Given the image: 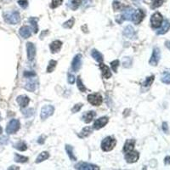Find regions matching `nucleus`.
Segmentation results:
<instances>
[{"mask_svg":"<svg viewBox=\"0 0 170 170\" xmlns=\"http://www.w3.org/2000/svg\"><path fill=\"white\" fill-rule=\"evenodd\" d=\"M34 114V110L33 109H32V108H30V109H27L26 111H23V115L26 117V118H31L32 116H33Z\"/></svg>","mask_w":170,"mask_h":170,"instance_id":"40","label":"nucleus"},{"mask_svg":"<svg viewBox=\"0 0 170 170\" xmlns=\"http://www.w3.org/2000/svg\"><path fill=\"white\" fill-rule=\"evenodd\" d=\"M163 21V15H161L159 12H156L151 17V24H152V27L154 28H159L162 26Z\"/></svg>","mask_w":170,"mask_h":170,"instance_id":"4","label":"nucleus"},{"mask_svg":"<svg viewBox=\"0 0 170 170\" xmlns=\"http://www.w3.org/2000/svg\"><path fill=\"white\" fill-rule=\"evenodd\" d=\"M133 2H134L135 4H140V3L142 2V0H133Z\"/></svg>","mask_w":170,"mask_h":170,"instance_id":"51","label":"nucleus"},{"mask_svg":"<svg viewBox=\"0 0 170 170\" xmlns=\"http://www.w3.org/2000/svg\"><path fill=\"white\" fill-rule=\"evenodd\" d=\"M145 17V13L142 10H134L133 14V16H132V21H133L134 24L136 25H139L140 23L143 21V19Z\"/></svg>","mask_w":170,"mask_h":170,"instance_id":"9","label":"nucleus"},{"mask_svg":"<svg viewBox=\"0 0 170 170\" xmlns=\"http://www.w3.org/2000/svg\"><path fill=\"white\" fill-rule=\"evenodd\" d=\"M20 129V122L17 119H12L10 122L8 123L6 128V133L8 134H13L15 133Z\"/></svg>","mask_w":170,"mask_h":170,"instance_id":"3","label":"nucleus"},{"mask_svg":"<svg viewBox=\"0 0 170 170\" xmlns=\"http://www.w3.org/2000/svg\"><path fill=\"white\" fill-rule=\"evenodd\" d=\"M4 19L5 22L11 25L18 24L21 21L20 14L17 11H7L4 13Z\"/></svg>","mask_w":170,"mask_h":170,"instance_id":"1","label":"nucleus"},{"mask_svg":"<svg viewBox=\"0 0 170 170\" xmlns=\"http://www.w3.org/2000/svg\"><path fill=\"white\" fill-rule=\"evenodd\" d=\"M61 45H62V43L59 40L54 41L50 44V50H51L52 53H56L58 52L61 48Z\"/></svg>","mask_w":170,"mask_h":170,"instance_id":"23","label":"nucleus"},{"mask_svg":"<svg viewBox=\"0 0 170 170\" xmlns=\"http://www.w3.org/2000/svg\"><path fill=\"white\" fill-rule=\"evenodd\" d=\"M56 65H57V61L56 60H52L49 61L48 65V68H47V72H52L53 71L55 70V68H56Z\"/></svg>","mask_w":170,"mask_h":170,"instance_id":"32","label":"nucleus"},{"mask_svg":"<svg viewBox=\"0 0 170 170\" xmlns=\"http://www.w3.org/2000/svg\"><path fill=\"white\" fill-rule=\"evenodd\" d=\"M37 81L36 79H32L26 83V84L25 85V89L27 90V91H30V92H34L36 89H37Z\"/></svg>","mask_w":170,"mask_h":170,"instance_id":"15","label":"nucleus"},{"mask_svg":"<svg viewBox=\"0 0 170 170\" xmlns=\"http://www.w3.org/2000/svg\"><path fill=\"white\" fill-rule=\"evenodd\" d=\"M160 58H161V51L158 48H155L153 49V52H152V56L150 59V65L152 66H156L158 64L159 60H160Z\"/></svg>","mask_w":170,"mask_h":170,"instance_id":"8","label":"nucleus"},{"mask_svg":"<svg viewBox=\"0 0 170 170\" xmlns=\"http://www.w3.org/2000/svg\"><path fill=\"white\" fill-rule=\"evenodd\" d=\"M122 65L124 67L129 68L132 65V59L130 57H124L122 60Z\"/></svg>","mask_w":170,"mask_h":170,"instance_id":"34","label":"nucleus"},{"mask_svg":"<svg viewBox=\"0 0 170 170\" xmlns=\"http://www.w3.org/2000/svg\"><path fill=\"white\" fill-rule=\"evenodd\" d=\"M29 22L32 26V28L33 30V32L35 33H37L38 31V26H37V18L35 17H31L29 19Z\"/></svg>","mask_w":170,"mask_h":170,"instance_id":"27","label":"nucleus"},{"mask_svg":"<svg viewBox=\"0 0 170 170\" xmlns=\"http://www.w3.org/2000/svg\"><path fill=\"white\" fill-rule=\"evenodd\" d=\"M8 142H9V138H8V137H0V145H6Z\"/></svg>","mask_w":170,"mask_h":170,"instance_id":"45","label":"nucleus"},{"mask_svg":"<svg viewBox=\"0 0 170 170\" xmlns=\"http://www.w3.org/2000/svg\"><path fill=\"white\" fill-rule=\"evenodd\" d=\"M75 168L76 169H80V170H99L100 168L96 165H94V164H90L88 163H78L75 165Z\"/></svg>","mask_w":170,"mask_h":170,"instance_id":"7","label":"nucleus"},{"mask_svg":"<svg viewBox=\"0 0 170 170\" xmlns=\"http://www.w3.org/2000/svg\"><path fill=\"white\" fill-rule=\"evenodd\" d=\"M161 28L157 31V33H156L158 34V35H163V34H165L166 33L168 32V30L170 29V22L168 21H164L163 23L162 24V26H160Z\"/></svg>","mask_w":170,"mask_h":170,"instance_id":"19","label":"nucleus"},{"mask_svg":"<svg viewBox=\"0 0 170 170\" xmlns=\"http://www.w3.org/2000/svg\"><path fill=\"white\" fill-rule=\"evenodd\" d=\"M26 50H27V58L29 60L34 59L36 55V47L33 43L26 44Z\"/></svg>","mask_w":170,"mask_h":170,"instance_id":"12","label":"nucleus"},{"mask_svg":"<svg viewBox=\"0 0 170 170\" xmlns=\"http://www.w3.org/2000/svg\"><path fill=\"white\" fill-rule=\"evenodd\" d=\"M48 157H49V154H48V152H41L40 154L38 155V156L37 157V159H36V163H42V162H44V160L48 159Z\"/></svg>","mask_w":170,"mask_h":170,"instance_id":"25","label":"nucleus"},{"mask_svg":"<svg viewBox=\"0 0 170 170\" xmlns=\"http://www.w3.org/2000/svg\"><path fill=\"white\" fill-rule=\"evenodd\" d=\"M163 2H164V0H154L152 3V9H156V8L160 7V6H162Z\"/></svg>","mask_w":170,"mask_h":170,"instance_id":"39","label":"nucleus"},{"mask_svg":"<svg viewBox=\"0 0 170 170\" xmlns=\"http://www.w3.org/2000/svg\"><path fill=\"white\" fill-rule=\"evenodd\" d=\"M74 22H75V19L71 18L70 20H68L67 21L63 24V27L64 28H71L74 25Z\"/></svg>","mask_w":170,"mask_h":170,"instance_id":"35","label":"nucleus"},{"mask_svg":"<svg viewBox=\"0 0 170 170\" xmlns=\"http://www.w3.org/2000/svg\"><path fill=\"white\" fill-rule=\"evenodd\" d=\"M166 46L170 49V42H166Z\"/></svg>","mask_w":170,"mask_h":170,"instance_id":"52","label":"nucleus"},{"mask_svg":"<svg viewBox=\"0 0 170 170\" xmlns=\"http://www.w3.org/2000/svg\"><path fill=\"white\" fill-rule=\"evenodd\" d=\"M17 3L22 9H26L28 6V1L27 0H18Z\"/></svg>","mask_w":170,"mask_h":170,"instance_id":"43","label":"nucleus"},{"mask_svg":"<svg viewBox=\"0 0 170 170\" xmlns=\"http://www.w3.org/2000/svg\"><path fill=\"white\" fill-rule=\"evenodd\" d=\"M100 68L101 71H102V76H103L104 78H106V79H108V78H110L111 77V72L110 69H109V67L106 66V65H105L103 63L100 62Z\"/></svg>","mask_w":170,"mask_h":170,"instance_id":"17","label":"nucleus"},{"mask_svg":"<svg viewBox=\"0 0 170 170\" xmlns=\"http://www.w3.org/2000/svg\"><path fill=\"white\" fill-rule=\"evenodd\" d=\"M108 122V118L106 117H103L97 119L96 121L94 123V129H100L101 128H103L106 125V123Z\"/></svg>","mask_w":170,"mask_h":170,"instance_id":"13","label":"nucleus"},{"mask_svg":"<svg viewBox=\"0 0 170 170\" xmlns=\"http://www.w3.org/2000/svg\"><path fill=\"white\" fill-rule=\"evenodd\" d=\"M17 103L19 104V106L21 108H25L28 106V104L30 102V99L26 95H20L17 97L16 99Z\"/></svg>","mask_w":170,"mask_h":170,"instance_id":"14","label":"nucleus"},{"mask_svg":"<svg viewBox=\"0 0 170 170\" xmlns=\"http://www.w3.org/2000/svg\"><path fill=\"white\" fill-rule=\"evenodd\" d=\"M54 111H55V108L52 106H49V105H47V106H44V107L42 108L41 110V119L42 120H45L48 118H49L51 115H53L54 113Z\"/></svg>","mask_w":170,"mask_h":170,"instance_id":"6","label":"nucleus"},{"mask_svg":"<svg viewBox=\"0 0 170 170\" xmlns=\"http://www.w3.org/2000/svg\"><path fill=\"white\" fill-rule=\"evenodd\" d=\"M116 145V140L112 137L109 136L105 138L101 142V149L104 152H110Z\"/></svg>","mask_w":170,"mask_h":170,"instance_id":"2","label":"nucleus"},{"mask_svg":"<svg viewBox=\"0 0 170 170\" xmlns=\"http://www.w3.org/2000/svg\"><path fill=\"white\" fill-rule=\"evenodd\" d=\"M91 56L98 62H102L103 61V56L100 54V52L97 51L96 49H93L92 52H91Z\"/></svg>","mask_w":170,"mask_h":170,"instance_id":"24","label":"nucleus"},{"mask_svg":"<svg viewBox=\"0 0 170 170\" xmlns=\"http://www.w3.org/2000/svg\"><path fill=\"white\" fill-rule=\"evenodd\" d=\"M2 132H3V129H2L1 126H0V133H2Z\"/></svg>","mask_w":170,"mask_h":170,"instance_id":"53","label":"nucleus"},{"mask_svg":"<svg viewBox=\"0 0 170 170\" xmlns=\"http://www.w3.org/2000/svg\"><path fill=\"white\" fill-rule=\"evenodd\" d=\"M44 139H45V136H44V135H42V136L38 139V141H37V142L39 143V144H44V142L45 140H44Z\"/></svg>","mask_w":170,"mask_h":170,"instance_id":"49","label":"nucleus"},{"mask_svg":"<svg viewBox=\"0 0 170 170\" xmlns=\"http://www.w3.org/2000/svg\"><path fill=\"white\" fill-rule=\"evenodd\" d=\"M0 120H1V116H0Z\"/></svg>","mask_w":170,"mask_h":170,"instance_id":"54","label":"nucleus"},{"mask_svg":"<svg viewBox=\"0 0 170 170\" xmlns=\"http://www.w3.org/2000/svg\"><path fill=\"white\" fill-rule=\"evenodd\" d=\"M133 12H134V10L132 9V8H128L122 11V20H127V21H131L132 20V16H133Z\"/></svg>","mask_w":170,"mask_h":170,"instance_id":"18","label":"nucleus"},{"mask_svg":"<svg viewBox=\"0 0 170 170\" xmlns=\"http://www.w3.org/2000/svg\"><path fill=\"white\" fill-rule=\"evenodd\" d=\"M82 0H71L69 4V7L72 10H78V8L80 6Z\"/></svg>","mask_w":170,"mask_h":170,"instance_id":"30","label":"nucleus"},{"mask_svg":"<svg viewBox=\"0 0 170 170\" xmlns=\"http://www.w3.org/2000/svg\"><path fill=\"white\" fill-rule=\"evenodd\" d=\"M123 35L125 36L126 37L128 38H130V39H133V37H135V31L133 28V26H128L127 27L124 28L123 30Z\"/></svg>","mask_w":170,"mask_h":170,"instance_id":"16","label":"nucleus"},{"mask_svg":"<svg viewBox=\"0 0 170 170\" xmlns=\"http://www.w3.org/2000/svg\"><path fill=\"white\" fill-rule=\"evenodd\" d=\"M82 106H83V104H77V105L74 106V107L71 109V111H72L73 113H76V112H78V111H79L81 110Z\"/></svg>","mask_w":170,"mask_h":170,"instance_id":"44","label":"nucleus"},{"mask_svg":"<svg viewBox=\"0 0 170 170\" xmlns=\"http://www.w3.org/2000/svg\"><path fill=\"white\" fill-rule=\"evenodd\" d=\"M20 35L23 37V38H28V37H31L32 35V32H31V29H30L29 26H22L21 29H20Z\"/></svg>","mask_w":170,"mask_h":170,"instance_id":"20","label":"nucleus"},{"mask_svg":"<svg viewBox=\"0 0 170 170\" xmlns=\"http://www.w3.org/2000/svg\"><path fill=\"white\" fill-rule=\"evenodd\" d=\"M82 65V55L81 54H78L77 56L74 57L72 63H71V69L73 70V71L77 72L79 71L80 67Z\"/></svg>","mask_w":170,"mask_h":170,"instance_id":"11","label":"nucleus"},{"mask_svg":"<svg viewBox=\"0 0 170 170\" xmlns=\"http://www.w3.org/2000/svg\"><path fill=\"white\" fill-rule=\"evenodd\" d=\"M92 133V128L90 127H86L83 129L82 130L81 133H79V137L80 138H85V137L89 136L90 133Z\"/></svg>","mask_w":170,"mask_h":170,"instance_id":"29","label":"nucleus"},{"mask_svg":"<svg viewBox=\"0 0 170 170\" xmlns=\"http://www.w3.org/2000/svg\"><path fill=\"white\" fill-rule=\"evenodd\" d=\"M154 78H155L154 76H151V77L146 78L145 81L143 83V86H144V87H149V86H151V85L152 84L153 81H154Z\"/></svg>","mask_w":170,"mask_h":170,"instance_id":"37","label":"nucleus"},{"mask_svg":"<svg viewBox=\"0 0 170 170\" xmlns=\"http://www.w3.org/2000/svg\"><path fill=\"white\" fill-rule=\"evenodd\" d=\"M24 76L26 78H32V77H35L36 73L34 71H25L24 72Z\"/></svg>","mask_w":170,"mask_h":170,"instance_id":"46","label":"nucleus"},{"mask_svg":"<svg viewBox=\"0 0 170 170\" xmlns=\"http://www.w3.org/2000/svg\"><path fill=\"white\" fill-rule=\"evenodd\" d=\"M111 68H112L113 71L117 72V71H118V66H119V60H113V61L111 63Z\"/></svg>","mask_w":170,"mask_h":170,"instance_id":"42","label":"nucleus"},{"mask_svg":"<svg viewBox=\"0 0 170 170\" xmlns=\"http://www.w3.org/2000/svg\"><path fill=\"white\" fill-rule=\"evenodd\" d=\"M28 160V157L26 156H24L19 155V154H15V161L16 163H26Z\"/></svg>","mask_w":170,"mask_h":170,"instance_id":"31","label":"nucleus"},{"mask_svg":"<svg viewBox=\"0 0 170 170\" xmlns=\"http://www.w3.org/2000/svg\"><path fill=\"white\" fill-rule=\"evenodd\" d=\"M112 7H113V10H114L115 11H118V10H122V9L124 8V5L121 4V3L116 1V2H114L113 4H112Z\"/></svg>","mask_w":170,"mask_h":170,"instance_id":"36","label":"nucleus"},{"mask_svg":"<svg viewBox=\"0 0 170 170\" xmlns=\"http://www.w3.org/2000/svg\"><path fill=\"white\" fill-rule=\"evenodd\" d=\"M134 145H135V141L133 140H128L125 142V145L123 146V152H129L133 151L134 148Z\"/></svg>","mask_w":170,"mask_h":170,"instance_id":"21","label":"nucleus"},{"mask_svg":"<svg viewBox=\"0 0 170 170\" xmlns=\"http://www.w3.org/2000/svg\"><path fill=\"white\" fill-rule=\"evenodd\" d=\"M163 129L165 133L168 132V123L167 122H163Z\"/></svg>","mask_w":170,"mask_h":170,"instance_id":"48","label":"nucleus"},{"mask_svg":"<svg viewBox=\"0 0 170 170\" xmlns=\"http://www.w3.org/2000/svg\"><path fill=\"white\" fill-rule=\"evenodd\" d=\"M164 163H165V164H166V165H168V164H170V156H166V157H165Z\"/></svg>","mask_w":170,"mask_h":170,"instance_id":"50","label":"nucleus"},{"mask_svg":"<svg viewBox=\"0 0 170 170\" xmlns=\"http://www.w3.org/2000/svg\"><path fill=\"white\" fill-rule=\"evenodd\" d=\"M77 83H78V89L81 91V92H85L87 89H86V88H85V86L83 85V83H82V80L81 78L78 77V81H77Z\"/></svg>","mask_w":170,"mask_h":170,"instance_id":"38","label":"nucleus"},{"mask_svg":"<svg viewBox=\"0 0 170 170\" xmlns=\"http://www.w3.org/2000/svg\"><path fill=\"white\" fill-rule=\"evenodd\" d=\"M95 111H88V112H86L83 114V122H86V123H89V122H91L93 120V118L95 117Z\"/></svg>","mask_w":170,"mask_h":170,"instance_id":"22","label":"nucleus"},{"mask_svg":"<svg viewBox=\"0 0 170 170\" xmlns=\"http://www.w3.org/2000/svg\"><path fill=\"white\" fill-rule=\"evenodd\" d=\"M14 147L15 149L19 150V151H21V152H24V151H26V149H27L26 144L24 141H19V142H17L16 144L14 145Z\"/></svg>","mask_w":170,"mask_h":170,"instance_id":"28","label":"nucleus"},{"mask_svg":"<svg viewBox=\"0 0 170 170\" xmlns=\"http://www.w3.org/2000/svg\"><path fill=\"white\" fill-rule=\"evenodd\" d=\"M67 80H68V83L70 84H72V83H74V82H75V77H74L73 75L68 73V79Z\"/></svg>","mask_w":170,"mask_h":170,"instance_id":"47","label":"nucleus"},{"mask_svg":"<svg viewBox=\"0 0 170 170\" xmlns=\"http://www.w3.org/2000/svg\"><path fill=\"white\" fill-rule=\"evenodd\" d=\"M140 157V154L139 152H134V151H131V152H127L125 155V160L127 163H133L138 161V159Z\"/></svg>","mask_w":170,"mask_h":170,"instance_id":"10","label":"nucleus"},{"mask_svg":"<svg viewBox=\"0 0 170 170\" xmlns=\"http://www.w3.org/2000/svg\"><path fill=\"white\" fill-rule=\"evenodd\" d=\"M161 80L163 83H166V84H170V73L169 72H164L162 76Z\"/></svg>","mask_w":170,"mask_h":170,"instance_id":"33","label":"nucleus"},{"mask_svg":"<svg viewBox=\"0 0 170 170\" xmlns=\"http://www.w3.org/2000/svg\"><path fill=\"white\" fill-rule=\"evenodd\" d=\"M88 100L89 102L93 106H99L102 103V96L100 95V94H91L88 95Z\"/></svg>","mask_w":170,"mask_h":170,"instance_id":"5","label":"nucleus"},{"mask_svg":"<svg viewBox=\"0 0 170 170\" xmlns=\"http://www.w3.org/2000/svg\"><path fill=\"white\" fill-rule=\"evenodd\" d=\"M62 1L63 0H52L50 7H51L52 9H56V8H57L58 6H60V4H62Z\"/></svg>","mask_w":170,"mask_h":170,"instance_id":"41","label":"nucleus"},{"mask_svg":"<svg viewBox=\"0 0 170 170\" xmlns=\"http://www.w3.org/2000/svg\"><path fill=\"white\" fill-rule=\"evenodd\" d=\"M66 151H67V155L69 156V157H70V159L71 161H76V160H77V157L74 155L73 148H72V146H71L69 145H66Z\"/></svg>","mask_w":170,"mask_h":170,"instance_id":"26","label":"nucleus"}]
</instances>
